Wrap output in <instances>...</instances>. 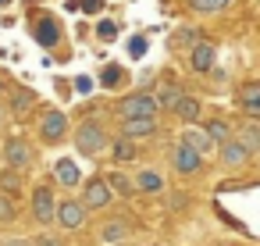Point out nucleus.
Instances as JSON below:
<instances>
[{
    "mask_svg": "<svg viewBox=\"0 0 260 246\" xmlns=\"http://www.w3.org/2000/svg\"><path fill=\"white\" fill-rule=\"evenodd\" d=\"M118 114H121L125 121H132V118H153V114H157V97H150V93H132V97H125V100L118 104Z\"/></svg>",
    "mask_w": 260,
    "mask_h": 246,
    "instance_id": "nucleus-1",
    "label": "nucleus"
},
{
    "mask_svg": "<svg viewBox=\"0 0 260 246\" xmlns=\"http://www.w3.org/2000/svg\"><path fill=\"white\" fill-rule=\"evenodd\" d=\"M104 143H107V132H104L96 121H86V125L75 132V146H79L82 153H100Z\"/></svg>",
    "mask_w": 260,
    "mask_h": 246,
    "instance_id": "nucleus-2",
    "label": "nucleus"
},
{
    "mask_svg": "<svg viewBox=\"0 0 260 246\" xmlns=\"http://www.w3.org/2000/svg\"><path fill=\"white\" fill-rule=\"evenodd\" d=\"M54 218L61 221V228H82L86 221V207L79 200H64L61 207H54Z\"/></svg>",
    "mask_w": 260,
    "mask_h": 246,
    "instance_id": "nucleus-3",
    "label": "nucleus"
},
{
    "mask_svg": "<svg viewBox=\"0 0 260 246\" xmlns=\"http://www.w3.org/2000/svg\"><path fill=\"white\" fill-rule=\"evenodd\" d=\"M4 161H8L11 168H25V164H32V146H29L25 139H11V143L4 146Z\"/></svg>",
    "mask_w": 260,
    "mask_h": 246,
    "instance_id": "nucleus-4",
    "label": "nucleus"
},
{
    "mask_svg": "<svg viewBox=\"0 0 260 246\" xmlns=\"http://www.w3.org/2000/svg\"><path fill=\"white\" fill-rule=\"evenodd\" d=\"M32 214H36V221H54V193L47 189V186H40L36 193H32Z\"/></svg>",
    "mask_w": 260,
    "mask_h": 246,
    "instance_id": "nucleus-5",
    "label": "nucleus"
},
{
    "mask_svg": "<svg viewBox=\"0 0 260 246\" xmlns=\"http://www.w3.org/2000/svg\"><path fill=\"white\" fill-rule=\"evenodd\" d=\"M86 203H89L93 210L107 207V203H111V189H107V182H100V178H89V182H86ZM86 203H82V207H86Z\"/></svg>",
    "mask_w": 260,
    "mask_h": 246,
    "instance_id": "nucleus-6",
    "label": "nucleus"
},
{
    "mask_svg": "<svg viewBox=\"0 0 260 246\" xmlns=\"http://www.w3.org/2000/svg\"><path fill=\"white\" fill-rule=\"evenodd\" d=\"M64 129H68V118H64L61 111H50V114L43 118V139H47V143H57V139L64 136Z\"/></svg>",
    "mask_w": 260,
    "mask_h": 246,
    "instance_id": "nucleus-7",
    "label": "nucleus"
},
{
    "mask_svg": "<svg viewBox=\"0 0 260 246\" xmlns=\"http://www.w3.org/2000/svg\"><path fill=\"white\" fill-rule=\"evenodd\" d=\"M189 65H192V72H210V68H214V47L200 40V43L192 47V57H189Z\"/></svg>",
    "mask_w": 260,
    "mask_h": 246,
    "instance_id": "nucleus-8",
    "label": "nucleus"
},
{
    "mask_svg": "<svg viewBox=\"0 0 260 246\" xmlns=\"http://www.w3.org/2000/svg\"><path fill=\"white\" fill-rule=\"evenodd\" d=\"M200 164H203V157L178 143V150H175V168H178V171H185V175H192V171H200Z\"/></svg>",
    "mask_w": 260,
    "mask_h": 246,
    "instance_id": "nucleus-9",
    "label": "nucleus"
},
{
    "mask_svg": "<svg viewBox=\"0 0 260 246\" xmlns=\"http://www.w3.org/2000/svg\"><path fill=\"white\" fill-rule=\"evenodd\" d=\"M32 36H36V43H40V47H54V43L61 40V33H57V22H54V18H40V25H36V33H32Z\"/></svg>",
    "mask_w": 260,
    "mask_h": 246,
    "instance_id": "nucleus-10",
    "label": "nucleus"
},
{
    "mask_svg": "<svg viewBox=\"0 0 260 246\" xmlns=\"http://www.w3.org/2000/svg\"><path fill=\"white\" fill-rule=\"evenodd\" d=\"M153 129H157L153 118H132V121H125V139H132V136H150Z\"/></svg>",
    "mask_w": 260,
    "mask_h": 246,
    "instance_id": "nucleus-11",
    "label": "nucleus"
},
{
    "mask_svg": "<svg viewBox=\"0 0 260 246\" xmlns=\"http://www.w3.org/2000/svg\"><path fill=\"white\" fill-rule=\"evenodd\" d=\"M246 157H249V153H246V150H242V146H239L235 139L221 143V161H224V164H242Z\"/></svg>",
    "mask_w": 260,
    "mask_h": 246,
    "instance_id": "nucleus-12",
    "label": "nucleus"
},
{
    "mask_svg": "<svg viewBox=\"0 0 260 246\" xmlns=\"http://www.w3.org/2000/svg\"><path fill=\"white\" fill-rule=\"evenodd\" d=\"M54 178H57V182H64V186H75V182H79V168H75V161H57Z\"/></svg>",
    "mask_w": 260,
    "mask_h": 246,
    "instance_id": "nucleus-13",
    "label": "nucleus"
},
{
    "mask_svg": "<svg viewBox=\"0 0 260 246\" xmlns=\"http://www.w3.org/2000/svg\"><path fill=\"white\" fill-rule=\"evenodd\" d=\"M178 100H182V89H178V86H160L157 111H160V107H164V111H175V107H178Z\"/></svg>",
    "mask_w": 260,
    "mask_h": 246,
    "instance_id": "nucleus-14",
    "label": "nucleus"
},
{
    "mask_svg": "<svg viewBox=\"0 0 260 246\" xmlns=\"http://www.w3.org/2000/svg\"><path fill=\"white\" fill-rule=\"evenodd\" d=\"M239 146H242L246 153H253V150L260 146V129H256V121H249V125L242 129V136H239Z\"/></svg>",
    "mask_w": 260,
    "mask_h": 246,
    "instance_id": "nucleus-15",
    "label": "nucleus"
},
{
    "mask_svg": "<svg viewBox=\"0 0 260 246\" xmlns=\"http://www.w3.org/2000/svg\"><path fill=\"white\" fill-rule=\"evenodd\" d=\"M182 146H189L192 153H200V157H203V153H207V146H210V139H207V132H185V136H182Z\"/></svg>",
    "mask_w": 260,
    "mask_h": 246,
    "instance_id": "nucleus-16",
    "label": "nucleus"
},
{
    "mask_svg": "<svg viewBox=\"0 0 260 246\" xmlns=\"http://www.w3.org/2000/svg\"><path fill=\"white\" fill-rule=\"evenodd\" d=\"M100 82H104L107 89H118V86L125 82V72H121L118 65H104V72H100Z\"/></svg>",
    "mask_w": 260,
    "mask_h": 246,
    "instance_id": "nucleus-17",
    "label": "nucleus"
},
{
    "mask_svg": "<svg viewBox=\"0 0 260 246\" xmlns=\"http://www.w3.org/2000/svg\"><path fill=\"white\" fill-rule=\"evenodd\" d=\"M228 4H232V0H189V8L200 11V15H214V11H221Z\"/></svg>",
    "mask_w": 260,
    "mask_h": 246,
    "instance_id": "nucleus-18",
    "label": "nucleus"
},
{
    "mask_svg": "<svg viewBox=\"0 0 260 246\" xmlns=\"http://www.w3.org/2000/svg\"><path fill=\"white\" fill-rule=\"evenodd\" d=\"M200 43V29H178L171 36V47H196Z\"/></svg>",
    "mask_w": 260,
    "mask_h": 246,
    "instance_id": "nucleus-19",
    "label": "nucleus"
},
{
    "mask_svg": "<svg viewBox=\"0 0 260 246\" xmlns=\"http://www.w3.org/2000/svg\"><path fill=\"white\" fill-rule=\"evenodd\" d=\"M175 111H178V118H185V121H196V118H200V104H196L192 97H182Z\"/></svg>",
    "mask_w": 260,
    "mask_h": 246,
    "instance_id": "nucleus-20",
    "label": "nucleus"
},
{
    "mask_svg": "<svg viewBox=\"0 0 260 246\" xmlns=\"http://www.w3.org/2000/svg\"><path fill=\"white\" fill-rule=\"evenodd\" d=\"M203 132H207V139H217V143H228V139H232V129H228L224 121H210Z\"/></svg>",
    "mask_w": 260,
    "mask_h": 246,
    "instance_id": "nucleus-21",
    "label": "nucleus"
},
{
    "mask_svg": "<svg viewBox=\"0 0 260 246\" xmlns=\"http://www.w3.org/2000/svg\"><path fill=\"white\" fill-rule=\"evenodd\" d=\"M32 100H36V97H32L29 89H22V93H15V104H11V111H8V114H25V111L32 107Z\"/></svg>",
    "mask_w": 260,
    "mask_h": 246,
    "instance_id": "nucleus-22",
    "label": "nucleus"
},
{
    "mask_svg": "<svg viewBox=\"0 0 260 246\" xmlns=\"http://www.w3.org/2000/svg\"><path fill=\"white\" fill-rule=\"evenodd\" d=\"M139 189H146V193H157L164 182H160V175L157 171H139V182H136Z\"/></svg>",
    "mask_w": 260,
    "mask_h": 246,
    "instance_id": "nucleus-23",
    "label": "nucleus"
},
{
    "mask_svg": "<svg viewBox=\"0 0 260 246\" xmlns=\"http://www.w3.org/2000/svg\"><path fill=\"white\" fill-rule=\"evenodd\" d=\"M260 104V82H246L242 86V107H256Z\"/></svg>",
    "mask_w": 260,
    "mask_h": 246,
    "instance_id": "nucleus-24",
    "label": "nucleus"
},
{
    "mask_svg": "<svg viewBox=\"0 0 260 246\" xmlns=\"http://www.w3.org/2000/svg\"><path fill=\"white\" fill-rule=\"evenodd\" d=\"M111 153H114V161H132V157H136V146H132L128 139H118V143L111 146Z\"/></svg>",
    "mask_w": 260,
    "mask_h": 246,
    "instance_id": "nucleus-25",
    "label": "nucleus"
},
{
    "mask_svg": "<svg viewBox=\"0 0 260 246\" xmlns=\"http://www.w3.org/2000/svg\"><path fill=\"white\" fill-rule=\"evenodd\" d=\"M96 36H100L104 43H111V40H118V25H114V22H100V25H96Z\"/></svg>",
    "mask_w": 260,
    "mask_h": 246,
    "instance_id": "nucleus-26",
    "label": "nucleus"
},
{
    "mask_svg": "<svg viewBox=\"0 0 260 246\" xmlns=\"http://www.w3.org/2000/svg\"><path fill=\"white\" fill-rule=\"evenodd\" d=\"M111 186H114L121 196H132V186L125 182V175H121V171H111Z\"/></svg>",
    "mask_w": 260,
    "mask_h": 246,
    "instance_id": "nucleus-27",
    "label": "nucleus"
},
{
    "mask_svg": "<svg viewBox=\"0 0 260 246\" xmlns=\"http://www.w3.org/2000/svg\"><path fill=\"white\" fill-rule=\"evenodd\" d=\"M121 235H125V225H121V221H111V225L104 228V239H107V242H118Z\"/></svg>",
    "mask_w": 260,
    "mask_h": 246,
    "instance_id": "nucleus-28",
    "label": "nucleus"
},
{
    "mask_svg": "<svg viewBox=\"0 0 260 246\" xmlns=\"http://www.w3.org/2000/svg\"><path fill=\"white\" fill-rule=\"evenodd\" d=\"M128 54H132V57H143V54H146V36H132V40H128Z\"/></svg>",
    "mask_w": 260,
    "mask_h": 246,
    "instance_id": "nucleus-29",
    "label": "nucleus"
},
{
    "mask_svg": "<svg viewBox=\"0 0 260 246\" xmlns=\"http://www.w3.org/2000/svg\"><path fill=\"white\" fill-rule=\"evenodd\" d=\"M0 186H4L8 193H18V186H22V182H18V175H15V171H4V175H0Z\"/></svg>",
    "mask_w": 260,
    "mask_h": 246,
    "instance_id": "nucleus-30",
    "label": "nucleus"
},
{
    "mask_svg": "<svg viewBox=\"0 0 260 246\" xmlns=\"http://www.w3.org/2000/svg\"><path fill=\"white\" fill-rule=\"evenodd\" d=\"M79 8H82L86 15H100V11H104V0H79Z\"/></svg>",
    "mask_w": 260,
    "mask_h": 246,
    "instance_id": "nucleus-31",
    "label": "nucleus"
},
{
    "mask_svg": "<svg viewBox=\"0 0 260 246\" xmlns=\"http://www.w3.org/2000/svg\"><path fill=\"white\" fill-rule=\"evenodd\" d=\"M15 218V207H11V200L8 196H0V221H11Z\"/></svg>",
    "mask_w": 260,
    "mask_h": 246,
    "instance_id": "nucleus-32",
    "label": "nucleus"
},
{
    "mask_svg": "<svg viewBox=\"0 0 260 246\" xmlns=\"http://www.w3.org/2000/svg\"><path fill=\"white\" fill-rule=\"evenodd\" d=\"M75 89H79V93H89V89H93V79H89V75H79V79H75Z\"/></svg>",
    "mask_w": 260,
    "mask_h": 246,
    "instance_id": "nucleus-33",
    "label": "nucleus"
},
{
    "mask_svg": "<svg viewBox=\"0 0 260 246\" xmlns=\"http://www.w3.org/2000/svg\"><path fill=\"white\" fill-rule=\"evenodd\" d=\"M36 246H61V242H57V239H50V235H40V239H36Z\"/></svg>",
    "mask_w": 260,
    "mask_h": 246,
    "instance_id": "nucleus-34",
    "label": "nucleus"
},
{
    "mask_svg": "<svg viewBox=\"0 0 260 246\" xmlns=\"http://www.w3.org/2000/svg\"><path fill=\"white\" fill-rule=\"evenodd\" d=\"M0 246H29V242H22V239H4Z\"/></svg>",
    "mask_w": 260,
    "mask_h": 246,
    "instance_id": "nucleus-35",
    "label": "nucleus"
},
{
    "mask_svg": "<svg viewBox=\"0 0 260 246\" xmlns=\"http://www.w3.org/2000/svg\"><path fill=\"white\" fill-rule=\"evenodd\" d=\"M0 118H8V107H4V104H0Z\"/></svg>",
    "mask_w": 260,
    "mask_h": 246,
    "instance_id": "nucleus-36",
    "label": "nucleus"
},
{
    "mask_svg": "<svg viewBox=\"0 0 260 246\" xmlns=\"http://www.w3.org/2000/svg\"><path fill=\"white\" fill-rule=\"evenodd\" d=\"M0 4H8V0H0Z\"/></svg>",
    "mask_w": 260,
    "mask_h": 246,
    "instance_id": "nucleus-37",
    "label": "nucleus"
}]
</instances>
